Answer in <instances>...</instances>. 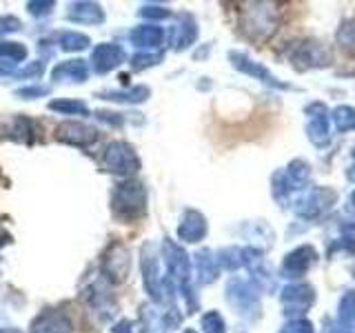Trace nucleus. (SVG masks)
<instances>
[{"instance_id": "1", "label": "nucleus", "mask_w": 355, "mask_h": 333, "mask_svg": "<svg viewBox=\"0 0 355 333\" xmlns=\"http://www.w3.org/2000/svg\"><path fill=\"white\" fill-rule=\"evenodd\" d=\"M313 260H315V251L313 249H309V247L297 249L295 253H291L286 258V269L293 271V273H302V271L309 269V264Z\"/></svg>"}, {"instance_id": "2", "label": "nucleus", "mask_w": 355, "mask_h": 333, "mask_svg": "<svg viewBox=\"0 0 355 333\" xmlns=\"http://www.w3.org/2000/svg\"><path fill=\"white\" fill-rule=\"evenodd\" d=\"M333 120H336V127L340 131H347V129L355 127V111L349 107H340V109H336V114H333Z\"/></svg>"}, {"instance_id": "3", "label": "nucleus", "mask_w": 355, "mask_h": 333, "mask_svg": "<svg viewBox=\"0 0 355 333\" xmlns=\"http://www.w3.org/2000/svg\"><path fill=\"white\" fill-rule=\"evenodd\" d=\"M284 333H313V329H311V325L309 322H295V325H291V327H286V331Z\"/></svg>"}, {"instance_id": "4", "label": "nucleus", "mask_w": 355, "mask_h": 333, "mask_svg": "<svg viewBox=\"0 0 355 333\" xmlns=\"http://www.w3.org/2000/svg\"><path fill=\"white\" fill-rule=\"evenodd\" d=\"M353 205H355V194H353Z\"/></svg>"}]
</instances>
